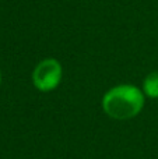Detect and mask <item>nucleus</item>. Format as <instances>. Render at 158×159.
<instances>
[{
  "mask_svg": "<svg viewBox=\"0 0 158 159\" xmlns=\"http://www.w3.org/2000/svg\"><path fill=\"white\" fill-rule=\"evenodd\" d=\"M32 85L39 92H52L63 80V66L55 57H45L34 67Z\"/></svg>",
  "mask_w": 158,
  "mask_h": 159,
  "instance_id": "nucleus-2",
  "label": "nucleus"
},
{
  "mask_svg": "<svg viewBox=\"0 0 158 159\" xmlns=\"http://www.w3.org/2000/svg\"><path fill=\"white\" fill-rule=\"evenodd\" d=\"M142 91L144 92L146 98L158 99V70L148 73L143 80Z\"/></svg>",
  "mask_w": 158,
  "mask_h": 159,
  "instance_id": "nucleus-3",
  "label": "nucleus"
},
{
  "mask_svg": "<svg viewBox=\"0 0 158 159\" xmlns=\"http://www.w3.org/2000/svg\"><path fill=\"white\" fill-rule=\"evenodd\" d=\"M0 85H2V71H0Z\"/></svg>",
  "mask_w": 158,
  "mask_h": 159,
  "instance_id": "nucleus-4",
  "label": "nucleus"
},
{
  "mask_svg": "<svg viewBox=\"0 0 158 159\" xmlns=\"http://www.w3.org/2000/svg\"><path fill=\"white\" fill-rule=\"evenodd\" d=\"M146 95L142 88L133 84H119L109 88L101 99L102 110L114 120H130L142 113Z\"/></svg>",
  "mask_w": 158,
  "mask_h": 159,
  "instance_id": "nucleus-1",
  "label": "nucleus"
}]
</instances>
